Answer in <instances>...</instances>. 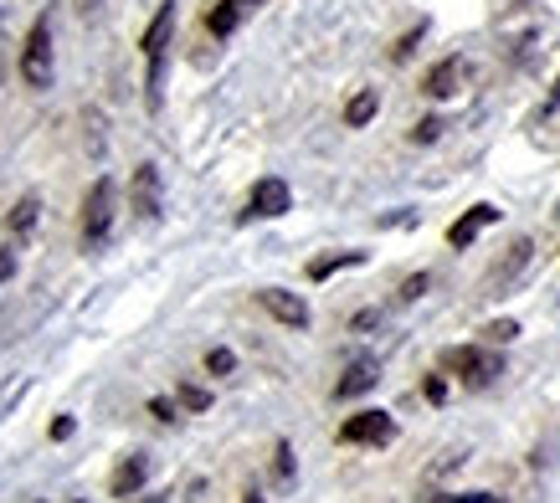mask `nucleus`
<instances>
[{"mask_svg":"<svg viewBox=\"0 0 560 503\" xmlns=\"http://www.w3.org/2000/svg\"><path fill=\"white\" fill-rule=\"evenodd\" d=\"M175 32V5H160L154 21L144 26L139 47H144V62H150V108H160V83H165V47H171Z\"/></svg>","mask_w":560,"mask_h":503,"instance_id":"f257e3e1","label":"nucleus"},{"mask_svg":"<svg viewBox=\"0 0 560 503\" xmlns=\"http://www.w3.org/2000/svg\"><path fill=\"white\" fill-rule=\"evenodd\" d=\"M114 196H119V185L108 175H98L83 201V247H103L108 242V232H114Z\"/></svg>","mask_w":560,"mask_h":503,"instance_id":"f03ea898","label":"nucleus"},{"mask_svg":"<svg viewBox=\"0 0 560 503\" xmlns=\"http://www.w3.org/2000/svg\"><path fill=\"white\" fill-rule=\"evenodd\" d=\"M442 365L447 370H458V381L468 390H483V386H493L499 375H504V360L493 350H478V344H463V350H447L442 354Z\"/></svg>","mask_w":560,"mask_h":503,"instance_id":"7ed1b4c3","label":"nucleus"},{"mask_svg":"<svg viewBox=\"0 0 560 503\" xmlns=\"http://www.w3.org/2000/svg\"><path fill=\"white\" fill-rule=\"evenodd\" d=\"M21 78H26L32 87L51 83V21L47 16L26 32V47H21Z\"/></svg>","mask_w":560,"mask_h":503,"instance_id":"20e7f679","label":"nucleus"},{"mask_svg":"<svg viewBox=\"0 0 560 503\" xmlns=\"http://www.w3.org/2000/svg\"><path fill=\"white\" fill-rule=\"evenodd\" d=\"M390 436H396V421L386 411H360L340 426V442H350V447H386Z\"/></svg>","mask_w":560,"mask_h":503,"instance_id":"39448f33","label":"nucleus"},{"mask_svg":"<svg viewBox=\"0 0 560 503\" xmlns=\"http://www.w3.org/2000/svg\"><path fill=\"white\" fill-rule=\"evenodd\" d=\"M293 206V196H289V185L283 180H257L253 185V196H247V211H242V221H272V217H283Z\"/></svg>","mask_w":560,"mask_h":503,"instance_id":"423d86ee","label":"nucleus"},{"mask_svg":"<svg viewBox=\"0 0 560 503\" xmlns=\"http://www.w3.org/2000/svg\"><path fill=\"white\" fill-rule=\"evenodd\" d=\"M257 303H262L278 324H289V329H308V303L299 299V293H289V288H262Z\"/></svg>","mask_w":560,"mask_h":503,"instance_id":"0eeeda50","label":"nucleus"},{"mask_svg":"<svg viewBox=\"0 0 560 503\" xmlns=\"http://www.w3.org/2000/svg\"><path fill=\"white\" fill-rule=\"evenodd\" d=\"M529 257H535V247H529V236H520V242L510 247V257H499V262L489 268V278H483V293H504V288H510L514 278L529 268Z\"/></svg>","mask_w":560,"mask_h":503,"instance_id":"6e6552de","label":"nucleus"},{"mask_svg":"<svg viewBox=\"0 0 560 503\" xmlns=\"http://www.w3.org/2000/svg\"><path fill=\"white\" fill-rule=\"evenodd\" d=\"M129 196H135L139 221H160V169L139 165L135 169V185H129Z\"/></svg>","mask_w":560,"mask_h":503,"instance_id":"1a4fd4ad","label":"nucleus"},{"mask_svg":"<svg viewBox=\"0 0 560 503\" xmlns=\"http://www.w3.org/2000/svg\"><path fill=\"white\" fill-rule=\"evenodd\" d=\"M463 78H468V62H463V57H442L438 68L427 72V98H453V93H458L463 87Z\"/></svg>","mask_w":560,"mask_h":503,"instance_id":"9d476101","label":"nucleus"},{"mask_svg":"<svg viewBox=\"0 0 560 503\" xmlns=\"http://www.w3.org/2000/svg\"><path fill=\"white\" fill-rule=\"evenodd\" d=\"M493 221H499V211H493L489 201L474 206L468 217H458L453 226H447V242H453V247H468V242H478V232H483V226H493Z\"/></svg>","mask_w":560,"mask_h":503,"instance_id":"9b49d317","label":"nucleus"},{"mask_svg":"<svg viewBox=\"0 0 560 503\" xmlns=\"http://www.w3.org/2000/svg\"><path fill=\"white\" fill-rule=\"evenodd\" d=\"M144 478H150V457H124L108 488H114V499H129V493H139V488H144Z\"/></svg>","mask_w":560,"mask_h":503,"instance_id":"f8f14e48","label":"nucleus"},{"mask_svg":"<svg viewBox=\"0 0 560 503\" xmlns=\"http://www.w3.org/2000/svg\"><path fill=\"white\" fill-rule=\"evenodd\" d=\"M375 381H381V375H375V360H355V365H350V370L340 375L335 396H340V401H350V396H365V390H371Z\"/></svg>","mask_w":560,"mask_h":503,"instance_id":"ddd939ff","label":"nucleus"},{"mask_svg":"<svg viewBox=\"0 0 560 503\" xmlns=\"http://www.w3.org/2000/svg\"><path fill=\"white\" fill-rule=\"evenodd\" d=\"M36 217H42V201H36V196H21V201L11 206V217H5V232H11V242H21V236L32 232Z\"/></svg>","mask_w":560,"mask_h":503,"instance_id":"4468645a","label":"nucleus"},{"mask_svg":"<svg viewBox=\"0 0 560 503\" xmlns=\"http://www.w3.org/2000/svg\"><path fill=\"white\" fill-rule=\"evenodd\" d=\"M375 108H381V98H375V87H365V93H355V98L345 103V124H350V129H365L375 118Z\"/></svg>","mask_w":560,"mask_h":503,"instance_id":"2eb2a0df","label":"nucleus"},{"mask_svg":"<svg viewBox=\"0 0 560 503\" xmlns=\"http://www.w3.org/2000/svg\"><path fill=\"white\" fill-rule=\"evenodd\" d=\"M360 262H365V252H335V257H319V262H308V278H314V283H324L329 272L360 268Z\"/></svg>","mask_w":560,"mask_h":503,"instance_id":"dca6fc26","label":"nucleus"},{"mask_svg":"<svg viewBox=\"0 0 560 503\" xmlns=\"http://www.w3.org/2000/svg\"><path fill=\"white\" fill-rule=\"evenodd\" d=\"M237 21H242V5H237V0H221L217 11L206 16V26H211V36H232V32H237Z\"/></svg>","mask_w":560,"mask_h":503,"instance_id":"f3484780","label":"nucleus"},{"mask_svg":"<svg viewBox=\"0 0 560 503\" xmlns=\"http://www.w3.org/2000/svg\"><path fill=\"white\" fill-rule=\"evenodd\" d=\"M514 335H520V324H514V319H499V324H489V329H483V339H489V344H510Z\"/></svg>","mask_w":560,"mask_h":503,"instance_id":"a211bd4d","label":"nucleus"},{"mask_svg":"<svg viewBox=\"0 0 560 503\" xmlns=\"http://www.w3.org/2000/svg\"><path fill=\"white\" fill-rule=\"evenodd\" d=\"M232 365H237V354H232V350H211V354H206V370H211V375H232Z\"/></svg>","mask_w":560,"mask_h":503,"instance_id":"6ab92c4d","label":"nucleus"},{"mask_svg":"<svg viewBox=\"0 0 560 503\" xmlns=\"http://www.w3.org/2000/svg\"><path fill=\"white\" fill-rule=\"evenodd\" d=\"M427 283H432V278H427V272H417V278H407V283H401V293H396V299H401V303H417L427 293Z\"/></svg>","mask_w":560,"mask_h":503,"instance_id":"aec40b11","label":"nucleus"},{"mask_svg":"<svg viewBox=\"0 0 560 503\" xmlns=\"http://www.w3.org/2000/svg\"><path fill=\"white\" fill-rule=\"evenodd\" d=\"M180 406H190V411H206V406H211V396H206L201 386H180Z\"/></svg>","mask_w":560,"mask_h":503,"instance_id":"412c9836","label":"nucleus"},{"mask_svg":"<svg viewBox=\"0 0 560 503\" xmlns=\"http://www.w3.org/2000/svg\"><path fill=\"white\" fill-rule=\"evenodd\" d=\"M438 134H442V118H422V124L411 129V139H417V144H432Z\"/></svg>","mask_w":560,"mask_h":503,"instance_id":"4be33fe9","label":"nucleus"},{"mask_svg":"<svg viewBox=\"0 0 560 503\" xmlns=\"http://www.w3.org/2000/svg\"><path fill=\"white\" fill-rule=\"evenodd\" d=\"M11 272H16V242H5V247H0V283H5Z\"/></svg>","mask_w":560,"mask_h":503,"instance_id":"5701e85b","label":"nucleus"},{"mask_svg":"<svg viewBox=\"0 0 560 503\" xmlns=\"http://www.w3.org/2000/svg\"><path fill=\"white\" fill-rule=\"evenodd\" d=\"M422 32H427V26H417V32H407V36H401V42H396V51H390V57H396V62H401V57H411V47L422 42Z\"/></svg>","mask_w":560,"mask_h":503,"instance_id":"b1692460","label":"nucleus"},{"mask_svg":"<svg viewBox=\"0 0 560 503\" xmlns=\"http://www.w3.org/2000/svg\"><path fill=\"white\" fill-rule=\"evenodd\" d=\"M427 401H442V396H447V386H442V375H427Z\"/></svg>","mask_w":560,"mask_h":503,"instance_id":"393cba45","label":"nucleus"},{"mask_svg":"<svg viewBox=\"0 0 560 503\" xmlns=\"http://www.w3.org/2000/svg\"><path fill=\"white\" fill-rule=\"evenodd\" d=\"M442 503H504V499H493V493H458V499H442Z\"/></svg>","mask_w":560,"mask_h":503,"instance_id":"a878e982","label":"nucleus"},{"mask_svg":"<svg viewBox=\"0 0 560 503\" xmlns=\"http://www.w3.org/2000/svg\"><path fill=\"white\" fill-rule=\"evenodd\" d=\"M289 472H293V453L289 447H278V478H289Z\"/></svg>","mask_w":560,"mask_h":503,"instance_id":"bb28decb","label":"nucleus"},{"mask_svg":"<svg viewBox=\"0 0 560 503\" xmlns=\"http://www.w3.org/2000/svg\"><path fill=\"white\" fill-rule=\"evenodd\" d=\"M150 411H154V417H160V421H171V417H175V406H171V401H160V396H154V401H150Z\"/></svg>","mask_w":560,"mask_h":503,"instance_id":"cd10ccee","label":"nucleus"},{"mask_svg":"<svg viewBox=\"0 0 560 503\" xmlns=\"http://www.w3.org/2000/svg\"><path fill=\"white\" fill-rule=\"evenodd\" d=\"M51 436H57V442H68V436H72V421H68V417H57V426H51Z\"/></svg>","mask_w":560,"mask_h":503,"instance_id":"c85d7f7f","label":"nucleus"},{"mask_svg":"<svg viewBox=\"0 0 560 503\" xmlns=\"http://www.w3.org/2000/svg\"><path fill=\"white\" fill-rule=\"evenodd\" d=\"M550 108H560V78H556V87H550Z\"/></svg>","mask_w":560,"mask_h":503,"instance_id":"c756f323","label":"nucleus"},{"mask_svg":"<svg viewBox=\"0 0 560 503\" xmlns=\"http://www.w3.org/2000/svg\"><path fill=\"white\" fill-rule=\"evenodd\" d=\"M237 5H242V11H247V5H257V0H237Z\"/></svg>","mask_w":560,"mask_h":503,"instance_id":"7c9ffc66","label":"nucleus"},{"mask_svg":"<svg viewBox=\"0 0 560 503\" xmlns=\"http://www.w3.org/2000/svg\"><path fill=\"white\" fill-rule=\"evenodd\" d=\"M247 503H262V499H257V493H247Z\"/></svg>","mask_w":560,"mask_h":503,"instance_id":"2f4dec72","label":"nucleus"},{"mask_svg":"<svg viewBox=\"0 0 560 503\" xmlns=\"http://www.w3.org/2000/svg\"><path fill=\"white\" fill-rule=\"evenodd\" d=\"M144 503H165V499H144Z\"/></svg>","mask_w":560,"mask_h":503,"instance_id":"473e14b6","label":"nucleus"}]
</instances>
